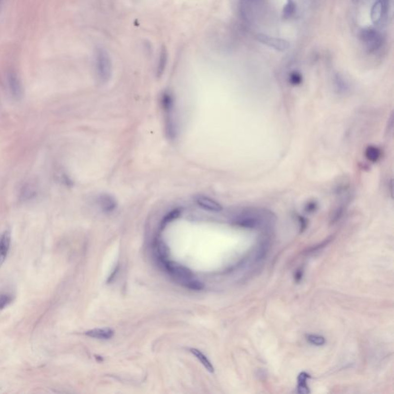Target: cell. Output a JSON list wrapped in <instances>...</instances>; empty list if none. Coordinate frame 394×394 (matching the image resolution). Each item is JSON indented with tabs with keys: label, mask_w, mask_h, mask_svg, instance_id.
Here are the masks:
<instances>
[{
	"label": "cell",
	"mask_w": 394,
	"mask_h": 394,
	"mask_svg": "<svg viewBox=\"0 0 394 394\" xmlns=\"http://www.w3.org/2000/svg\"><path fill=\"white\" fill-rule=\"evenodd\" d=\"M365 156L369 161L376 163L381 157V151L375 146H369L365 151Z\"/></svg>",
	"instance_id": "obj_17"
},
{
	"label": "cell",
	"mask_w": 394,
	"mask_h": 394,
	"mask_svg": "<svg viewBox=\"0 0 394 394\" xmlns=\"http://www.w3.org/2000/svg\"><path fill=\"white\" fill-rule=\"evenodd\" d=\"M114 332L110 328H97L88 330L85 333L90 338L99 339H109L113 336Z\"/></svg>",
	"instance_id": "obj_12"
},
{
	"label": "cell",
	"mask_w": 394,
	"mask_h": 394,
	"mask_svg": "<svg viewBox=\"0 0 394 394\" xmlns=\"http://www.w3.org/2000/svg\"><path fill=\"white\" fill-rule=\"evenodd\" d=\"M296 5L293 0H288L287 4L283 9V17L285 19L290 18L295 13Z\"/></svg>",
	"instance_id": "obj_20"
},
{
	"label": "cell",
	"mask_w": 394,
	"mask_h": 394,
	"mask_svg": "<svg viewBox=\"0 0 394 394\" xmlns=\"http://www.w3.org/2000/svg\"><path fill=\"white\" fill-rule=\"evenodd\" d=\"M317 207H318V204H317V202L310 201L306 204V206H305V211H306V213H314L317 210Z\"/></svg>",
	"instance_id": "obj_24"
},
{
	"label": "cell",
	"mask_w": 394,
	"mask_h": 394,
	"mask_svg": "<svg viewBox=\"0 0 394 394\" xmlns=\"http://www.w3.org/2000/svg\"><path fill=\"white\" fill-rule=\"evenodd\" d=\"M163 265L165 267L166 270L173 278L180 281L183 285L185 284L186 282L191 279H193V275L192 272L188 268L182 266L180 264L167 261L165 263H163Z\"/></svg>",
	"instance_id": "obj_5"
},
{
	"label": "cell",
	"mask_w": 394,
	"mask_h": 394,
	"mask_svg": "<svg viewBox=\"0 0 394 394\" xmlns=\"http://www.w3.org/2000/svg\"><path fill=\"white\" fill-rule=\"evenodd\" d=\"M388 11V1L377 0L373 6L371 11V19L375 25L382 24L385 20Z\"/></svg>",
	"instance_id": "obj_6"
},
{
	"label": "cell",
	"mask_w": 394,
	"mask_h": 394,
	"mask_svg": "<svg viewBox=\"0 0 394 394\" xmlns=\"http://www.w3.org/2000/svg\"><path fill=\"white\" fill-rule=\"evenodd\" d=\"M155 252L157 255L158 259L161 261L162 263L168 261V249L165 244L160 240H156L154 244Z\"/></svg>",
	"instance_id": "obj_16"
},
{
	"label": "cell",
	"mask_w": 394,
	"mask_h": 394,
	"mask_svg": "<svg viewBox=\"0 0 394 394\" xmlns=\"http://www.w3.org/2000/svg\"><path fill=\"white\" fill-rule=\"evenodd\" d=\"M302 276H303V270L302 269L297 270L294 273V281H295V282H300L302 281Z\"/></svg>",
	"instance_id": "obj_26"
},
{
	"label": "cell",
	"mask_w": 394,
	"mask_h": 394,
	"mask_svg": "<svg viewBox=\"0 0 394 394\" xmlns=\"http://www.w3.org/2000/svg\"><path fill=\"white\" fill-rule=\"evenodd\" d=\"M8 84L13 97L17 99H20L23 94V90L20 80L15 74H10L8 75Z\"/></svg>",
	"instance_id": "obj_9"
},
{
	"label": "cell",
	"mask_w": 394,
	"mask_h": 394,
	"mask_svg": "<svg viewBox=\"0 0 394 394\" xmlns=\"http://www.w3.org/2000/svg\"><path fill=\"white\" fill-rule=\"evenodd\" d=\"M300 224V233L304 231L307 226V221L306 219L302 217H299Z\"/></svg>",
	"instance_id": "obj_27"
},
{
	"label": "cell",
	"mask_w": 394,
	"mask_h": 394,
	"mask_svg": "<svg viewBox=\"0 0 394 394\" xmlns=\"http://www.w3.org/2000/svg\"><path fill=\"white\" fill-rule=\"evenodd\" d=\"M98 204L105 213H111L117 206L116 200L109 194H101L98 197Z\"/></svg>",
	"instance_id": "obj_11"
},
{
	"label": "cell",
	"mask_w": 394,
	"mask_h": 394,
	"mask_svg": "<svg viewBox=\"0 0 394 394\" xmlns=\"http://www.w3.org/2000/svg\"><path fill=\"white\" fill-rule=\"evenodd\" d=\"M13 297L10 294H2L0 295V310L5 308L6 306L11 303Z\"/></svg>",
	"instance_id": "obj_23"
},
{
	"label": "cell",
	"mask_w": 394,
	"mask_h": 394,
	"mask_svg": "<svg viewBox=\"0 0 394 394\" xmlns=\"http://www.w3.org/2000/svg\"><path fill=\"white\" fill-rule=\"evenodd\" d=\"M162 108L165 113V130L166 134L168 138L173 139L176 136V126L173 117V109H174V100L169 93H164L161 96Z\"/></svg>",
	"instance_id": "obj_2"
},
{
	"label": "cell",
	"mask_w": 394,
	"mask_h": 394,
	"mask_svg": "<svg viewBox=\"0 0 394 394\" xmlns=\"http://www.w3.org/2000/svg\"><path fill=\"white\" fill-rule=\"evenodd\" d=\"M306 340L312 345H315L317 347L323 346L326 343V339L323 336L317 335V334H308L306 337Z\"/></svg>",
	"instance_id": "obj_18"
},
{
	"label": "cell",
	"mask_w": 394,
	"mask_h": 394,
	"mask_svg": "<svg viewBox=\"0 0 394 394\" xmlns=\"http://www.w3.org/2000/svg\"><path fill=\"white\" fill-rule=\"evenodd\" d=\"M11 244L10 232L6 231L0 237V267L6 261Z\"/></svg>",
	"instance_id": "obj_10"
},
{
	"label": "cell",
	"mask_w": 394,
	"mask_h": 394,
	"mask_svg": "<svg viewBox=\"0 0 394 394\" xmlns=\"http://www.w3.org/2000/svg\"><path fill=\"white\" fill-rule=\"evenodd\" d=\"M167 60H168V52H167L165 46H163L161 50H160L157 68H156V75H157L158 77L161 76L163 73H164V70H165L166 66H167Z\"/></svg>",
	"instance_id": "obj_15"
},
{
	"label": "cell",
	"mask_w": 394,
	"mask_h": 394,
	"mask_svg": "<svg viewBox=\"0 0 394 394\" xmlns=\"http://www.w3.org/2000/svg\"><path fill=\"white\" fill-rule=\"evenodd\" d=\"M360 38L370 53H374L379 50L383 44L381 34L372 28H367L362 30Z\"/></svg>",
	"instance_id": "obj_4"
},
{
	"label": "cell",
	"mask_w": 394,
	"mask_h": 394,
	"mask_svg": "<svg viewBox=\"0 0 394 394\" xmlns=\"http://www.w3.org/2000/svg\"><path fill=\"white\" fill-rule=\"evenodd\" d=\"M196 203L202 209L209 211V212L218 213V212L222 211L223 209L222 206L220 205L218 202L216 201L213 199H211L210 197H208V196H196Z\"/></svg>",
	"instance_id": "obj_8"
},
{
	"label": "cell",
	"mask_w": 394,
	"mask_h": 394,
	"mask_svg": "<svg viewBox=\"0 0 394 394\" xmlns=\"http://www.w3.org/2000/svg\"><path fill=\"white\" fill-rule=\"evenodd\" d=\"M95 64L99 80L102 83H107L112 75V61L108 52L103 48L95 50Z\"/></svg>",
	"instance_id": "obj_3"
},
{
	"label": "cell",
	"mask_w": 394,
	"mask_h": 394,
	"mask_svg": "<svg viewBox=\"0 0 394 394\" xmlns=\"http://www.w3.org/2000/svg\"><path fill=\"white\" fill-rule=\"evenodd\" d=\"M189 350L197 358L199 361L203 364V366L206 369V371H209L211 374L214 372V367H213V364L211 363L207 356L204 353L201 352L200 350H197V349L191 348Z\"/></svg>",
	"instance_id": "obj_13"
},
{
	"label": "cell",
	"mask_w": 394,
	"mask_h": 394,
	"mask_svg": "<svg viewBox=\"0 0 394 394\" xmlns=\"http://www.w3.org/2000/svg\"><path fill=\"white\" fill-rule=\"evenodd\" d=\"M257 39L263 44L267 45L270 47L274 48L275 50H280V51H284L289 48V42L285 39L268 37V36L263 35V34L257 36Z\"/></svg>",
	"instance_id": "obj_7"
},
{
	"label": "cell",
	"mask_w": 394,
	"mask_h": 394,
	"mask_svg": "<svg viewBox=\"0 0 394 394\" xmlns=\"http://www.w3.org/2000/svg\"><path fill=\"white\" fill-rule=\"evenodd\" d=\"M310 374L306 372H302L300 374L298 378H297V391L300 394H310V389H309L308 385H307V379H310Z\"/></svg>",
	"instance_id": "obj_14"
},
{
	"label": "cell",
	"mask_w": 394,
	"mask_h": 394,
	"mask_svg": "<svg viewBox=\"0 0 394 394\" xmlns=\"http://www.w3.org/2000/svg\"><path fill=\"white\" fill-rule=\"evenodd\" d=\"M180 214V209H176L169 212L168 214L166 215L165 217L163 219L160 224V227L161 229L165 227L166 225L169 223L172 222V220L177 218Z\"/></svg>",
	"instance_id": "obj_19"
},
{
	"label": "cell",
	"mask_w": 394,
	"mask_h": 394,
	"mask_svg": "<svg viewBox=\"0 0 394 394\" xmlns=\"http://www.w3.org/2000/svg\"><path fill=\"white\" fill-rule=\"evenodd\" d=\"M336 85L338 86V89L342 91H344L347 89V85L344 83L343 79H341L339 76H337L336 79Z\"/></svg>",
	"instance_id": "obj_25"
},
{
	"label": "cell",
	"mask_w": 394,
	"mask_h": 394,
	"mask_svg": "<svg viewBox=\"0 0 394 394\" xmlns=\"http://www.w3.org/2000/svg\"><path fill=\"white\" fill-rule=\"evenodd\" d=\"M289 81H290V84L293 86L300 85L302 82V74L297 71L292 72L289 75Z\"/></svg>",
	"instance_id": "obj_22"
},
{
	"label": "cell",
	"mask_w": 394,
	"mask_h": 394,
	"mask_svg": "<svg viewBox=\"0 0 394 394\" xmlns=\"http://www.w3.org/2000/svg\"><path fill=\"white\" fill-rule=\"evenodd\" d=\"M184 286L192 290H201L204 287L203 282L196 281V280H193V279H191L189 281H187Z\"/></svg>",
	"instance_id": "obj_21"
},
{
	"label": "cell",
	"mask_w": 394,
	"mask_h": 394,
	"mask_svg": "<svg viewBox=\"0 0 394 394\" xmlns=\"http://www.w3.org/2000/svg\"><path fill=\"white\" fill-rule=\"evenodd\" d=\"M275 215L266 209L249 208L241 211L233 217L235 225L246 229L270 226L275 222Z\"/></svg>",
	"instance_id": "obj_1"
}]
</instances>
